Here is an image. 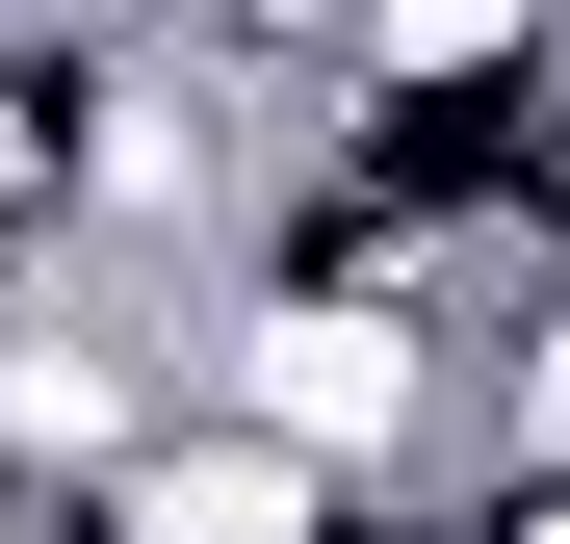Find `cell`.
I'll use <instances>...</instances> for the list:
<instances>
[{"instance_id": "obj_3", "label": "cell", "mask_w": 570, "mask_h": 544, "mask_svg": "<svg viewBox=\"0 0 570 544\" xmlns=\"http://www.w3.org/2000/svg\"><path fill=\"white\" fill-rule=\"evenodd\" d=\"M466 234H493V311H519V286H570V52L466 130Z\"/></svg>"}, {"instance_id": "obj_4", "label": "cell", "mask_w": 570, "mask_h": 544, "mask_svg": "<svg viewBox=\"0 0 570 544\" xmlns=\"http://www.w3.org/2000/svg\"><path fill=\"white\" fill-rule=\"evenodd\" d=\"M181 27H208L234 78H337V27H363V0H181Z\"/></svg>"}, {"instance_id": "obj_2", "label": "cell", "mask_w": 570, "mask_h": 544, "mask_svg": "<svg viewBox=\"0 0 570 544\" xmlns=\"http://www.w3.org/2000/svg\"><path fill=\"white\" fill-rule=\"evenodd\" d=\"M544 52H570V0H363L312 105H390V130H493Z\"/></svg>"}, {"instance_id": "obj_1", "label": "cell", "mask_w": 570, "mask_h": 544, "mask_svg": "<svg viewBox=\"0 0 570 544\" xmlns=\"http://www.w3.org/2000/svg\"><path fill=\"white\" fill-rule=\"evenodd\" d=\"M181 415H234L285 467H337V493H441L466 467V337L337 311V286H208L181 311Z\"/></svg>"}]
</instances>
